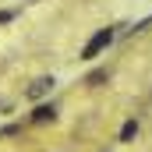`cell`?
Masks as SVG:
<instances>
[{
	"mask_svg": "<svg viewBox=\"0 0 152 152\" xmlns=\"http://www.w3.org/2000/svg\"><path fill=\"white\" fill-rule=\"evenodd\" d=\"M110 42H113V28H99L96 36L85 42V50H81V60H96V57H99V53H103Z\"/></svg>",
	"mask_w": 152,
	"mask_h": 152,
	"instance_id": "obj_1",
	"label": "cell"
},
{
	"mask_svg": "<svg viewBox=\"0 0 152 152\" xmlns=\"http://www.w3.org/2000/svg\"><path fill=\"white\" fill-rule=\"evenodd\" d=\"M53 85H57V78L53 75H39L36 81H32V85H28V88H25V96H28V99H46V96H50V92H53Z\"/></svg>",
	"mask_w": 152,
	"mask_h": 152,
	"instance_id": "obj_2",
	"label": "cell"
},
{
	"mask_svg": "<svg viewBox=\"0 0 152 152\" xmlns=\"http://www.w3.org/2000/svg\"><path fill=\"white\" fill-rule=\"evenodd\" d=\"M53 120H57V106H50V103H39L32 110V124H53Z\"/></svg>",
	"mask_w": 152,
	"mask_h": 152,
	"instance_id": "obj_3",
	"label": "cell"
},
{
	"mask_svg": "<svg viewBox=\"0 0 152 152\" xmlns=\"http://www.w3.org/2000/svg\"><path fill=\"white\" fill-rule=\"evenodd\" d=\"M134 138H138V120H127L120 127V142H134Z\"/></svg>",
	"mask_w": 152,
	"mask_h": 152,
	"instance_id": "obj_4",
	"label": "cell"
},
{
	"mask_svg": "<svg viewBox=\"0 0 152 152\" xmlns=\"http://www.w3.org/2000/svg\"><path fill=\"white\" fill-rule=\"evenodd\" d=\"M99 81H106V71H92L88 75V85H99Z\"/></svg>",
	"mask_w": 152,
	"mask_h": 152,
	"instance_id": "obj_5",
	"label": "cell"
},
{
	"mask_svg": "<svg viewBox=\"0 0 152 152\" xmlns=\"http://www.w3.org/2000/svg\"><path fill=\"white\" fill-rule=\"evenodd\" d=\"M11 18H14V11H0V25H4V21H11Z\"/></svg>",
	"mask_w": 152,
	"mask_h": 152,
	"instance_id": "obj_6",
	"label": "cell"
}]
</instances>
